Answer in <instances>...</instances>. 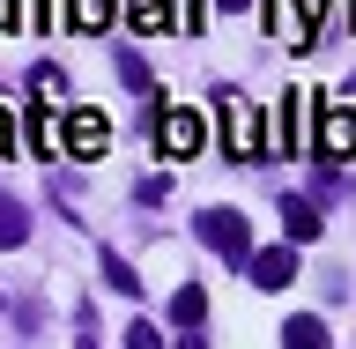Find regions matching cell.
<instances>
[{
    "instance_id": "obj_2",
    "label": "cell",
    "mask_w": 356,
    "mask_h": 349,
    "mask_svg": "<svg viewBox=\"0 0 356 349\" xmlns=\"http://www.w3.org/2000/svg\"><path fill=\"white\" fill-rule=\"evenodd\" d=\"M222 149H230V164L267 156V127H260V111L245 104V97H222Z\"/></svg>"
},
{
    "instance_id": "obj_17",
    "label": "cell",
    "mask_w": 356,
    "mask_h": 349,
    "mask_svg": "<svg viewBox=\"0 0 356 349\" xmlns=\"http://www.w3.org/2000/svg\"><path fill=\"white\" fill-rule=\"evenodd\" d=\"M74 349H97V342H89V312H82V342H74Z\"/></svg>"
},
{
    "instance_id": "obj_13",
    "label": "cell",
    "mask_w": 356,
    "mask_h": 349,
    "mask_svg": "<svg viewBox=\"0 0 356 349\" xmlns=\"http://www.w3.org/2000/svg\"><path fill=\"white\" fill-rule=\"evenodd\" d=\"M171 320H178V327H200V320H208V290H200V283H186V290L171 297Z\"/></svg>"
},
{
    "instance_id": "obj_5",
    "label": "cell",
    "mask_w": 356,
    "mask_h": 349,
    "mask_svg": "<svg viewBox=\"0 0 356 349\" xmlns=\"http://www.w3.org/2000/svg\"><path fill=\"white\" fill-rule=\"evenodd\" d=\"M245 267H252L260 290H289V283H297V245H267V253H252Z\"/></svg>"
},
{
    "instance_id": "obj_20",
    "label": "cell",
    "mask_w": 356,
    "mask_h": 349,
    "mask_svg": "<svg viewBox=\"0 0 356 349\" xmlns=\"http://www.w3.org/2000/svg\"><path fill=\"white\" fill-rule=\"evenodd\" d=\"M222 8H252V0H222Z\"/></svg>"
},
{
    "instance_id": "obj_18",
    "label": "cell",
    "mask_w": 356,
    "mask_h": 349,
    "mask_svg": "<svg viewBox=\"0 0 356 349\" xmlns=\"http://www.w3.org/2000/svg\"><path fill=\"white\" fill-rule=\"evenodd\" d=\"M8 22H15V8H8V0H0V30H8Z\"/></svg>"
},
{
    "instance_id": "obj_10",
    "label": "cell",
    "mask_w": 356,
    "mask_h": 349,
    "mask_svg": "<svg viewBox=\"0 0 356 349\" xmlns=\"http://www.w3.org/2000/svg\"><path fill=\"white\" fill-rule=\"evenodd\" d=\"M282 231H289L297 245H312V238H319V208H312L305 194H289V201H282Z\"/></svg>"
},
{
    "instance_id": "obj_9",
    "label": "cell",
    "mask_w": 356,
    "mask_h": 349,
    "mask_svg": "<svg viewBox=\"0 0 356 349\" xmlns=\"http://www.w3.org/2000/svg\"><path fill=\"white\" fill-rule=\"evenodd\" d=\"M67 22L97 38V30H111V22H119V0H67Z\"/></svg>"
},
{
    "instance_id": "obj_19",
    "label": "cell",
    "mask_w": 356,
    "mask_h": 349,
    "mask_svg": "<svg viewBox=\"0 0 356 349\" xmlns=\"http://www.w3.org/2000/svg\"><path fill=\"white\" fill-rule=\"evenodd\" d=\"M178 349H200V334H186V342H178Z\"/></svg>"
},
{
    "instance_id": "obj_15",
    "label": "cell",
    "mask_w": 356,
    "mask_h": 349,
    "mask_svg": "<svg viewBox=\"0 0 356 349\" xmlns=\"http://www.w3.org/2000/svg\"><path fill=\"white\" fill-rule=\"evenodd\" d=\"M127 349H163V334H156L149 320H127Z\"/></svg>"
},
{
    "instance_id": "obj_6",
    "label": "cell",
    "mask_w": 356,
    "mask_h": 349,
    "mask_svg": "<svg viewBox=\"0 0 356 349\" xmlns=\"http://www.w3.org/2000/svg\"><path fill=\"white\" fill-rule=\"evenodd\" d=\"M319 156H356V104H341V111H319Z\"/></svg>"
},
{
    "instance_id": "obj_4",
    "label": "cell",
    "mask_w": 356,
    "mask_h": 349,
    "mask_svg": "<svg viewBox=\"0 0 356 349\" xmlns=\"http://www.w3.org/2000/svg\"><path fill=\"white\" fill-rule=\"evenodd\" d=\"M156 141H163V156H200V141H208V119H200L193 104H171L163 119H156Z\"/></svg>"
},
{
    "instance_id": "obj_1",
    "label": "cell",
    "mask_w": 356,
    "mask_h": 349,
    "mask_svg": "<svg viewBox=\"0 0 356 349\" xmlns=\"http://www.w3.org/2000/svg\"><path fill=\"white\" fill-rule=\"evenodd\" d=\"M193 238H208L222 261H238V267L252 261V223H245L238 208H200V216H193Z\"/></svg>"
},
{
    "instance_id": "obj_22",
    "label": "cell",
    "mask_w": 356,
    "mask_h": 349,
    "mask_svg": "<svg viewBox=\"0 0 356 349\" xmlns=\"http://www.w3.org/2000/svg\"><path fill=\"white\" fill-rule=\"evenodd\" d=\"M349 22H356V8H349Z\"/></svg>"
},
{
    "instance_id": "obj_3",
    "label": "cell",
    "mask_w": 356,
    "mask_h": 349,
    "mask_svg": "<svg viewBox=\"0 0 356 349\" xmlns=\"http://www.w3.org/2000/svg\"><path fill=\"white\" fill-rule=\"evenodd\" d=\"M60 119H67V127H60V149H74L82 164L111 149V127H104V111H97V104H82V111H60Z\"/></svg>"
},
{
    "instance_id": "obj_14",
    "label": "cell",
    "mask_w": 356,
    "mask_h": 349,
    "mask_svg": "<svg viewBox=\"0 0 356 349\" xmlns=\"http://www.w3.org/2000/svg\"><path fill=\"white\" fill-rule=\"evenodd\" d=\"M104 283H111V290H141V283H134V267L119 261V253H104Z\"/></svg>"
},
{
    "instance_id": "obj_21",
    "label": "cell",
    "mask_w": 356,
    "mask_h": 349,
    "mask_svg": "<svg viewBox=\"0 0 356 349\" xmlns=\"http://www.w3.org/2000/svg\"><path fill=\"white\" fill-rule=\"evenodd\" d=\"M349 97H356V75H349Z\"/></svg>"
},
{
    "instance_id": "obj_7",
    "label": "cell",
    "mask_w": 356,
    "mask_h": 349,
    "mask_svg": "<svg viewBox=\"0 0 356 349\" xmlns=\"http://www.w3.org/2000/svg\"><path fill=\"white\" fill-rule=\"evenodd\" d=\"M267 15H275V38H282V45H305L312 38V8H305V0H275Z\"/></svg>"
},
{
    "instance_id": "obj_16",
    "label": "cell",
    "mask_w": 356,
    "mask_h": 349,
    "mask_svg": "<svg viewBox=\"0 0 356 349\" xmlns=\"http://www.w3.org/2000/svg\"><path fill=\"white\" fill-rule=\"evenodd\" d=\"M0 156H15V119L0 111Z\"/></svg>"
},
{
    "instance_id": "obj_8",
    "label": "cell",
    "mask_w": 356,
    "mask_h": 349,
    "mask_svg": "<svg viewBox=\"0 0 356 349\" xmlns=\"http://www.w3.org/2000/svg\"><path fill=\"white\" fill-rule=\"evenodd\" d=\"M282 349H334V334H327V320L297 312V320H282Z\"/></svg>"
},
{
    "instance_id": "obj_11",
    "label": "cell",
    "mask_w": 356,
    "mask_h": 349,
    "mask_svg": "<svg viewBox=\"0 0 356 349\" xmlns=\"http://www.w3.org/2000/svg\"><path fill=\"white\" fill-rule=\"evenodd\" d=\"M127 15H134V30H149V38H156V30H171V22H178V8H171V0H127Z\"/></svg>"
},
{
    "instance_id": "obj_12",
    "label": "cell",
    "mask_w": 356,
    "mask_h": 349,
    "mask_svg": "<svg viewBox=\"0 0 356 349\" xmlns=\"http://www.w3.org/2000/svg\"><path fill=\"white\" fill-rule=\"evenodd\" d=\"M22 238H30V208L22 201H0V253H15Z\"/></svg>"
}]
</instances>
